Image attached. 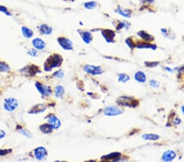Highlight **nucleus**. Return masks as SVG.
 Listing matches in <instances>:
<instances>
[{"label":"nucleus","instance_id":"28","mask_svg":"<svg viewBox=\"0 0 184 162\" xmlns=\"http://www.w3.org/2000/svg\"><path fill=\"white\" fill-rule=\"evenodd\" d=\"M118 79H119V81L121 82V83H126L127 81L129 80V76L128 75H126V74H124V73L119 74Z\"/></svg>","mask_w":184,"mask_h":162},{"label":"nucleus","instance_id":"22","mask_svg":"<svg viewBox=\"0 0 184 162\" xmlns=\"http://www.w3.org/2000/svg\"><path fill=\"white\" fill-rule=\"evenodd\" d=\"M116 12L121 15L122 17H126V18H129L131 17V14H132V12L130 10L123 9V8H120V7H118V9L116 10Z\"/></svg>","mask_w":184,"mask_h":162},{"label":"nucleus","instance_id":"32","mask_svg":"<svg viewBox=\"0 0 184 162\" xmlns=\"http://www.w3.org/2000/svg\"><path fill=\"white\" fill-rule=\"evenodd\" d=\"M149 84L151 86V87H153V88H158L159 85V82H157V81L155 80V79H151V80L150 81Z\"/></svg>","mask_w":184,"mask_h":162},{"label":"nucleus","instance_id":"12","mask_svg":"<svg viewBox=\"0 0 184 162\" xmlns=\"http://www.w3.org/2000/svg\"><path fill=\"white\" fill-rule=\"evenodd\" d=\"M21 33L22 36L26 39H33V37H34V30H33L31 28L25 26V25H22V26L21 27Z\"/></svg>","mask_w":184,"mask_h":162},{"label":"nucleus","instance_id":"26","mask_svg":"<svg viewBox=\"0 0 184 162\" xmlns=\"http://www.w3.org/2000/svg\"><path fill=\"white\" fill-rule=\"evenodd\" d=\"M26 54L29 56H30V57H37V56H39V51L32 47L31 48H29L27 50Z\"/></svg>","mask_w":184,"mask_h":162},{"label":"nucleus","instance_id":"35","mask_svg":"<svg viewBox=\"0 0 184 162\" xmlns=\"http://www.w3.org/2000/svg\"><path fill=\"white\" fill-rule=\"evenodd\" d=\"M143 3H148V4H151V3H153L155 2V0H142Z\"/></svg>","mask_w":184,"mask_h":162},{"label":"nucleus","instance_id":"14","mask_svg":"<svg viewBox=\"0 0 184 162\" xmlns=\"http://www.w3.org/2000/svg\"><path fill=\"white\" fill-rule=\"evenodd\" d=\"M47 110V106L45 104H37L28 111L29 115H37L39 113L44 112Z\"/></svg>","mask_w":184,"mask_h":162},{"label":"nucleus","instance_id":"31","mask_svg":"<svg viewBox=\"0 0 184 162\" xmlns=\"http://www.w3.org/2000/svg\"><path fill=\"white\" fill-rule=\"evenodd\" d=\"M137 34H138L140 37H142V39H144L145 40H151L152 39V36L149 35V34H147V33H146L145 31H143V30H142V31H140Z\"/></svg>","mask_w":184,"mask_h":162},{"label":"nucleus","instance_id":"33","mask_svg":"<svg viewBox=\"0 0 184 162\" xmlns=\"http://www.w3.org/2000/svg\"><path fill=\"white\" fill-rule=\"evenodd\" d=\"M162 34H164V36H165L166 38H170V30H168L166 29H161Z\"/></svg>","mask_w":184,"mask_h":162},{"label":"nucleus","instance_id":"17","mask_svg":"<svg viewBox=\"0 0 184 162\" xmlns=\"http://www.w3.org/2000/svg\"><path fill=\"white\" fill-rule=\"evenodd\" d=\"M175 157H176V153L172 150H169V151H166L163 153L162 160L164 161H172Z\"/></svg>","mask_w":184,"mask_h":162},{"label":"nucleus","instance_id":"23","mask_svg":"<svg viewBox=\"0 0 184 162\" xmlns=\"http://www.w3.org/2000/svg\"><path fill=\"white\" fill-rule=\"evenodd\" d=\"M64 76H65V71H64L62 69L57 70V71H55V72L52 75V78L57 79H63Z\"/></svg>","mask_w":184,"mask_h":162},{"label":"nucleus","instance_id":"4","mask_svg":"<svg viewBox=\"0 0 184 162\" xmlns=\"http://www.w3.org/2000/svg\"><path fill=\"white\" fill-rule=\"evenodd\" d=\"M31 156L35 160L43 161L44 160H46L47 156H48V150L44 146H39L32 150Z\"/></svg>","mask_w":184,"mask_h":162},{"label":"nucleus","instance_id":"34","mask_svg":"<svg viewBox=\"0 0 184 162\" xmlns=\"http://www.w3.org/2000/svg\"><path fill=\"white\" fill-rule=\"evenodd\" d=\"M7 136V132L3 129H0V140L4 139Z\"/></svg>","mask_w":184,"mask_h":162},{"label":"nucleus","instance_id":"3","mask_svg":"<svg viewBox=\"0 0 184 162\" xmlns=\"http://www.w3.org/2000/svg\"><path fill=\"white\" fill-rule=\"evenodd\" d=\"M34 87L42 98H48L52 93V89L51 87L48 84L40 82V81H36L34 83Z\"/></svg>","mask_w":184,"mask_h":162},{"label":"nucleus","instance_id":"8","mask_svg":"<svg viewBox=\"0 0 184 162\" xmlns=\"http://www.w3.org/2000/svg\"><path fill=\"white\" fill-rule=\"evenodd\" d=\"M83 71L91 75H99L103 73L102 69L101 66L94 65H85L83 66Z\"/></svg>","mask_w":184,"mask_h":162},{"label":"nucleus","instance_id":"25","mask_svg":"<svg viewBox=\"0 0 184 162\" xmlns=\"http://www.w3.org/2000/svg\"><path fill=\"white\" fill-rule=\"evenodd\" d=\"M120 152H114V153H111V154H108L107 156H104L102 157V160H116V158H119L120 156Z\"/></svg>","mask_w":184,"mask_h":162},{"label":"nucleus","instance_id":"11","mask_svg":"<svg viewBox=\"0 0 184 162\" xmlns=\"http://www.w3.org/2000/svg\"><path fill=\"white\" fill-rule=\"evenodd\" d=\"M16 130L18 133H20L21 135H22L23 137H26V138H32L33 137V134L32 133L29 131L27 128L24 127L21 125H17L16 127Z\"/></svg>","mask_w":184,"mask_h":162},{"label":"nucleus","instance_id":"16","mask_svg":"<svg viewBox=\"0 0 184 162\" xmlns=\"http://www.w3.org/2000/svg\"><path fill=\"white\" fill-rule=\"evenodd\" d=\"M65 93H66V89H65L63 86L61 85V84H57V85L55 86V88H54V95L56 98H62L65 95Z\"/></svg>","mask_w":184,"mask_h":162},{"label":"nucleus","instance_id":"9","mask_svg":"<svg viewBox=\"0 0 184 162\" xmlns=\"http://www.w3.org/2000/svg\"><path fill=\"white\" fill-rule=\"evenodd\" d=\"M104 114L107 116H115V115H119L122 114L123 110L120 108L115 106H110L104 109Z\"/></svg>","mask_w":184,"mask_h":162},{"label":"nucleus","instance_id":"24","mask_svg":"<svg viewBox=\"0 0 184 162\" xmlns=\"http://www.w3.org/2000/svg\"><path fill=\"white\" fill-rule=\"evenodd\" d=\"M97 6H98V2L96 1H88V2H85L83 3V7L88 10L94 9L97 7Z\"/></svg>","mask_w":184,"mask_h":162},{"label":"nucleus","instance_id":"19","mask_svg":"<svg viewBox=\"0 0 184 162\" xmlns=\"http://www.w3.org/2000/svg\"><path fill=\"white\" fill-rule=\"evenodd\" d=\"M135 80L137 81L138 83H143L147 81V76L146 74L143 73L142 71H137L134 75Z\"/></svg>","mask_w":184,"mask_h":162},{"label":"nucleus","instance_id":"6","mask_svg":"<svg viewBox=\"0 0 184 162\" xmlns=\"http://www.w3.org/2000/svg\"><path fill=\"white\" fill-rule=\"evenodd\" d=\"M57 43L60 45L61 48L66 50V51H72L74 48V44L73 42L71 41V39L66 37H59L57 38Z\"/></svg>","mask_w":184,"mask_h":162},{"label":"nucleus","instance_id":"2","mask_svg":"<svg viewBox=\"0 0 184 162\" xmlns=\"http://www.w3.org/2000/svg\"><path fill=\"white\" fill-rule=\"evenodd\" d=\"M19 101L14 97H7L5 98L2 103V107L6 112L13 113L19 107Z\"/></svg>","mask_w":184,"mask_h":162},{"label":"nucleus","instance_id":"29","mask_svg":"<svg viewBox=\"0 0 184 162\" xmlns=\"http://www.w3.org/2000/svg\"><path fill=\"white\" fill-rule=\"evenodd\" d=\"M0 12L6 15L7 17H12V13L8 10V8L5 6H2V5H0Z\"/></svg>","mask_w":184,"mask_h":162},{"label":"nucleus","instance_id":"10","mask_svg":"<svg viewBox=\"0 0 184 162\" xmlns=\"http://www.w3.org/2000/svg\"><path fill=\"white\" fill-rule=\"evenodd\" d=\"M18 71L20 73L24 74L25 75L28 76V77H32V76L35 75V74H36V70H34L33 65H27V66H23L22 68H20Z\"/></svg>","mask_w":184,"mask_h":162},{"label":"nucleus","instance_id":"36","mask_svg":"<svg viewBox=\"0 0 184 162\" xmlns=\"http://www.w3.org/2000/svg\"><path fill=\"white\" fill-rule=\"evenodd\" d=\"M182 113H183V115H184V106L182 107Z\"/></svg>","mask_w":184,"mask_h":162},{"label":"nucleus","instance_id":"13","mask_svg":"<svg viewBox=\"0 0 184 162\" xmlns=\"http://www.w3.org/2000/svg\"><path fill=\"white\" fill-rule=\"evenodd\" d=\"M38 29L39 33L43 35H50L53 32L52 27L48 24H40L38 26Z\"/></svg>","mask_w":184,"mask_h":162},{"label":"nucleus","instance_id":"18","mask_svg":"<svg viewBox=\"0 0 184 162\" xmlns=\"http://www.w3.org/2000/svg\"><path fill=\"white\" fill-rule=\"evenodd\" d=\"M39 129L40 130V132L44 134H50L51 133H52L53 131V129L52 128V126L48 123H44V124H42V125H39Z\"/></svg>","mask_w":184,"mask_h":162},{"label":"nucleus","instance_id":"30","mask_svg":"<svg viewBox=\"0 0 184 162\" xmlns=\"http://www.w3.org/2000/svg\"><path fill=\"white\" fill-rule=\"evenodd\" d=\"M12 153V149L6 148V149H0V157H4L7 155Z\"/></svg>","mask_w":184,"mask_h":162},{"label":"nucleus","instance_id":"27","mask_svg":"<svg viewBox=\"0 0 184 162\" xmlns=\"http://www.w3.org/2000/svg\"><path fill=\"white\" fill-rule=\"evenodd\" d=\"M142 138L145 140H152V141H155V140L159 139V136L157 134H153V133H147L142 136Z\"/></svg>","mask_w":184,"mask_h":162},{"label":"nucleus","instance_id":"21","mask_svg":"<svg viewBox=\"0 0 184 162\" xmlns=\"http://www.w3.org/2000/svg\"><path fill=\"white\" fill-rule=\"evenodd\" d=\"M11 72V67L7 62L0 61V73L8 74Z\"/></svg>","mask_w":184,"mask_h":162},{"label":"nucleus","instance_id":"20","mask_svg":"<svg viewBox=\"0 0 184 162\" xmlns=\"http://www.w3.org/2000/svg\"><path fill=\"white\" fill-rule=\"evenodd\" d=\"M102 34L103 37L105 38V40L107 42H113V39H114V37H115V33L110 29H105V30H102Z\"/></svg>","mask_w":184,"mask_h":162},{"label":"nucleus","instance_id":"1","mask_svg":"<svg viewBox=\"0 0 184 162\" xmlns=\"http://www.w3.org/2000/svg\"><path fill=\"white\" fill-rule=\"evenodd\" d=\"M63 62V58L59 54H53L47 59L44 65V70L46 72H50L53 69L58 68Z\"/></svg>","mask_w":184,"mask_h":162},{"label":"nucleus","instance_id":"15","mask_svg":"<svg viewBox=\"0 0 184 162\" xmlns=\"http://www.w3.org/2000/svg\"><path fill=\"white\" fill-rule=\"evenodd\" d=\"M78 33H79L81 39H82V40H83L84 44H89L91 43V41L93 40V35H92L91 32L87 31V30H84V31L78 30Z\"/></svg>","mask_w":184,"mask_h":162},{"label":"nucleus","instance_id":"5","mask_svg":"<svg viewBox=\"0 0 184 162\" xmlns=\"http://www.w3.org/2000/svg\"><path fill=\"white\" fill-rule=\"evenodd\" d=\"M44 119H45V120H46V122L48 123V124H49V125H51L52 128L53 129V130H56L61 128V120H60L55 114H52V113L48 114V115L45 116Z\"/></svg>","mask_w":184,"mask_h":162},{"label":"nucleus","instance_id":"7","mask_svg":"<svg viewBox=\"0 0 184 162\" xmlns=\"http://www.w3.org/2000/svg\"><path fill=\"white\" fill-rule=\"evenodd\" d=\"M31 45L34 48L37 49L39 52L44 51L47 47L46 42L41 37H34L31 39Z\"/></svg>","mask_w":184,"mask_h":162}]
</instances>
